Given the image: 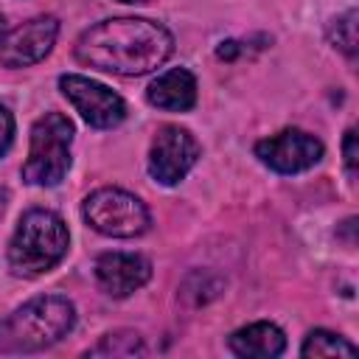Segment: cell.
<instances>
[{"label":"cell","instance_id":"cell-7","mask_svg":"<svg viewBox=\"0 0 359 359\" xmlns=\"http://www.w3.org/2000/svg\"><path fill=\"white\" fill-rule=\"evenodd\" d=\"M59 90L76 107V112L95 129H112L126 118L123 98L101 81H93L79 73H65L59 79Z\"/></svg>","mask_w":359,"mask_h":359},{"label":"cell","instance_id":"cell-4","mask_svg":"<svg viewBox=\"0 0 359 359\" xmlns=\"http://www.w3.org/2000/svg\"><path fill=\"white\" fill-rule=\"evenodd\" d=\"M73 123L62 112H45L31 126V146L22 163V180L28 185H59L70 168Z\"/></svg>","mask_w":359,"mask_h":359},{"label":"cell","instance_id":"cell-13","mask_svg":"<svg viewBox=\"0 0 359 359\" xmlns=\"http://www.w3.org/2000/svg\"><path fill=\"white\" fill-rule=\"evenodd\" d=\"M300 353H303L306 359H311V356H314V359H317V356H348V359H353V356H356V345H351L345 337H339V334H334V331L317 328V331H311V334L306 337Z\"/></svg>","mask_w":359,"mask_h":359},{"label":"cell","instance_id":"cell-14","mask_svg":"<svg viewBox=\"0 0 359 359\" xmlns=\"http://www.w3.org/2000/svg\"><path fill=\"white\" fill-rule=\"evenodd\" d=\"M328 34H331L334 48H339L348 59H353V56H356V11H353V8H351V11H345L342 17H337Z\"/></svg>","mask_w":359,"mask_h":359},{"label":"cell","instance_id":"cell-10","mask_svg":"<svg viewBox=\"0 0 359 359\" xmlns=\"http://www.w3.org/2000/svg\"><path fill=\"white\" fill-rule=\"evenodd\" d=\"M151 278V261L140 252H101L95 258V280L109 297H129Z\"/></svg>","mask_w":359,"mask_h":359},{"label":"cell","instance_id":"cell-12","mask_svg":"<svg viewBox=\"0 0 359 359\" xmlns=\"http://www.w3.org/2000/svg\"><path fill=\"white\" fill-rule=\"evenodd\" d=\"M227 345L236 356H244V359H272V356L283 353L286 337L275 323L261 320V323H250V325L233 331Z\"/></svg>","mask_w":359,"mask_h":359},{"label":"cell","instance_id":"cell-3","mask_svg":"<svg viewBox=\"0 0 359 359\" xmlns=\"http://www.w3.org/2000/svg\"><path fill=\"white\" fill-rule=\"evenodd\" d=\"M70 233L59 213L45 208H31L20 216L14 236L8 241V266L14 275L36 278L50 272L67 252Z\"/></svg>","mask_w":359,"mask_h":359},{"label":"cell","instance_id":"cell-6","mask_svg":"<svg viewBox=\"0 0 359 359\" xmlns=\"http://www.w3.org/2000/svg\"><path fill=\"white\" fill-rule=\"evenodd\" d=\"M202 149L196 137L177 123H165L157 129L151 149H149V174L160 185H177L188 177V171L196 165Z\"/></svg>","mask_w":359,"mask_h":359},{"label":"cell","instance_id":"cell-18","mask_svg":"<svg viewBox=\"0 0 359 359\" xmlns=\"http://www.w3.org/2000/svg\"><path fill=\"white\" fill-rule=\"evenodd\" d=\"M3 36H6V20L0 17V39H3Z\"/></svg>","mask_w":359,"mask_h":359},{"label":"cell","instance_id":"cell-15","mask_svg":"<svg viewBox=\"0 0 359 359\" xmlns=\"http://www.w3.org/2000/svg\"><path fill=\"white\" fill-rule=\"evenodd\" d=\"M143 345H140V337L137 334H107L90 353L98 356V353H112V356H129V353H140Z\"/></svg>","mask_w":359,"mask_h":359},{"label":"cell","instance_id":"cell-16","mask_svg":"<svg viewBox=\"0 0 359 359\" xmlns=\"http://www.w3.org/2000/svg\"><path fill=\"white\" fill-rule=\"evenodd\" d=\"M342 154H345V168L351 177H356L359 168V149H356V129H348L342 137Z\"/></svg>","mask_w":359,"mask_h":359},{"label":"cell","instance_id":"cell-5","mask_svg":"<svg viewBox=\"0 0 359 359\" xmlns=\"http://www.w3.org/2000/svg\"><path fill=\"white\" fill-rule=\"evenodd\" d=\"M84 222L109 238H135L143 236L151 224L149 208L143 199L123 188H98L93 191L81 205Z\"/></svg>","mask_w":359,"mask_h":359},{"label":"cell","instance_id":"cell-1","mask_svg":"<svg viewBox=\"0 0 359 359\" xmlns=\"http://www.w3.org/2000/svg\"><path fill=\"white\" fill-rule=\"evenodd\" d=\"M174 53L171 31L146 17H112L90 25L73 45L79 65L112 76H146Z\"/></svg>","mask_w":359,"mask_h":359},{"label":"cell","instance_id":"cell-11","mask_svg":"<svg viewBox=\"0 0 359 359\" xmlns=\"http://www.w3.org/2000/svg\"><path fill=\"white\" fill-rule=\"evenodd\" d=\"M146 98L151 107L157 109H168V112H188L196 104V79L191 70L185 67H171L165 73H160L149 90Z\"/></svg>","mask_w":359,"mask_h":359},{"label":"cell","instance_id":"cell-9","mask_svg":"<svg viewBox=\"0 0 359 359\" xmlns=\"http://www.w3.org/2000/svg\"><path fill=\"white\" fill-rule=\"evenodd\" d=\"M59 36V20L50 14L34 17L14 31H6L0 39V65L6 67H28L45 59Z\"/></svg>","mask_w":359,"mask_h":359},{"label":"cell","instance_id":"cell-8","mask_svg":"<svg viewBox=\"0 0 359 359\" xmlns=\"http://www.w3.org/2000/svg\"><path fill=\"white\" fill-rule=\"evenodd\" d=\"M323 143L306 129H283L255 143V157L278 174H300L323 160Z\"/></svg>","mask_w":359,"mask_h":359},{"label":"cell","instance_id":"cell-2","mask_svg":"<svg viewBox=\"0 0 359 359\" xmlns=\"http://www.w3.org/2000/svg\"><path fill=\"white\" fill-rule=\"evenodd\" d=\"M76 325V306L62 294H42L0 320L3 353H36L65 339Z\"/></svg>","mask_w":359,"mask_h":359},{"label":"cell","instance_id":"cell-19","mask_svg":"<svg viewBox=\"0 0 359 359\" xmlns=\"http://www.w3.org/2000/svg\"><path fill=\"white\" fill-rule=\"evenodd\" d=\"M121 3H146V0H121Z\"/></svg>","mask_w":359,"mask_h":359},{"label":"cell","instance_id":"cell-17","mask_svg":"<svg viewBox=\"0 0 359 359\" xmlns=\"http://www.w3.org/2000/svg\"><path fill=\"white\" fill-rule=\"evenodd\" d=\"M11 140H14V115L0 104V157L8 151Z\"/></svg>","mask_w":359,"mask_h":359}]
</instances>
